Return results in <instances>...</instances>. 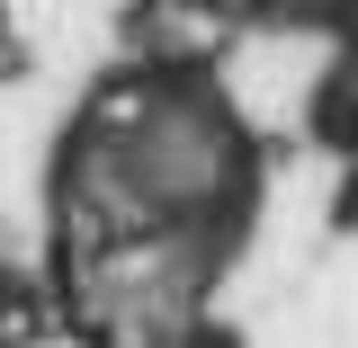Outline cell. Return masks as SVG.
I'll return each instance as SVG.
<instances>
[{
	"instance_id": "obj_1",
	"label": "cell",
	"mask_w": 358,
	"mask_h": 348,
	"mask_svg": "<svg viewBox=\"0 0 358 348\" xmlns=\"http://www.w3.org/2000/svg\"><path fill=\"white\" fill-rule=\"evenodd\" d=\"M224 27H233V18H224L215 0H143V9H134V45H143L152 63H206L224 45Z\"/></svg>"
}]
</instances>
